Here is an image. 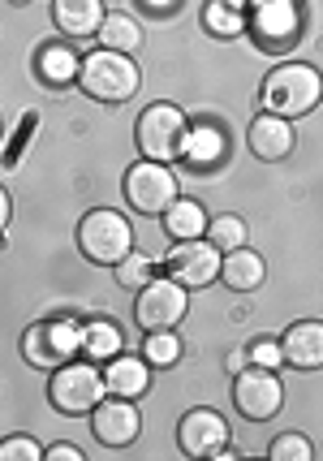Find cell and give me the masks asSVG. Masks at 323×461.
<instances>
[{
  "label": "cell",
  "mask_w": 323,
  "mask_h": 461,
  "mask_svg": "<svg viewBox=\"0 0 323 461\" xmlns=\"http://www.w3.org/2000/svg\"><path fill=\"white\" fill-rule=\"evenodd\" d=\"M202 31L216 40H238L246 35V9L233 0H207L202 5Z\"/></svg>",
  "instance_id": "cell-23"
},
{
  "label": "cell",
  "mask_w": 323,
  "mask_h": 461,
  "mask_svg": "<svg viewBox=\"0 0 323 461\" xmlns=\"http://www.w3.org/2000/svg\"><path fill=\"white\" fill-rule=\"evenodd\" d=\"M78 69H82V57L69 48V43H43L35 52V78L48 86V91H65L78 82Z\"/></svg>",
  "instance_id": "cell-18"
},
{
  "label": "cell",
  "mask_w": 323,
  "mask_h": 461,
  "mask_svg": "<svg viewBox=\"0 0 323 461\" xmlns=\"http://www.w3.org/2000/svg\"><path fill=\"white\" fill-rule=\"evenodd\" d=\"M9 216H13V199H9V190L0 185V233H4V224H9Z\"/></svg>",
  "instance_id": "cell-33"
},
{
  "label": "cell",
  "mask_w": 323,
  "mask_h": 461,
  "mask_svg": "<svg viewBox=\"0 0 323 461\" xmlns=\"http://www.w3.org/2000/svg\"><path fill=\"white\" fill-rule=\"evenodd\" d=\"M202 238H207L224 255V250H238V246H246V241H250V229H246L242 216L224 212V216H216V221H207V233H202Z\"/></svg>",
  "instance_id": "cell-27"
},
{
  "label": "cell",
  "mask_w": 323,
  "mask_h": 461,
  "mask_svg": "<svg viewBox=\"0 0 323 461\" xmlns=\"http://www.w3.org/2000/svg\"><path fill=\"white\" fill-rule=\"evenodd\" d=\"M246 358L255 362V366H272V371H281L284 366L281 337H255V341L246 345Z\"/></svg>",
  "instance_id": "cell-29"
},
{
  "label": "cell",
  "mask_w": 323,
  "mask_h": 461,
  "mask_svg": "<svg viewBox=\"0 0 323 461\" xmlns=\"http://www.w3.org/2000/svg\"><path fill=\"white\" fill-rule=\"evenodd\" d=\"M246 147L259 164H284L298 147V134H293V121L276 117V113H259L246 130Z\"/></svg>",
  "instance_id": "cell-14"
},
{
  "label": "cell",
  "mask_w": 323,
  "mask_h": 461,
  "mask_svg": "<svg viewBox=\"0 0 323 461\" xmlns=\"http://www.w3.org/2000/svg\"><path fill=\"white\" fill-rule=\"evenodd\" d=\"M142 86V69L134 65L130 52H112L100 48L91 57H82L78 69V91L95 104H130Z\"/></svg>",
  "instance_id": "cell-2"
},
{
  "label": "cell",
  "mask_w": 323,
  "mask_h": 461,
  "mask_svg": "<svg viewBox=\"0 0 323 461\" xmlns=\"http://www.w3.org/2000/svg\"><path fill=\"white\" fill-rule=\"evenodd\" d=\"M259 104L263 113H276V117H306L323 104V74L310 60H284L276 69H267V78L259 82Z\"/></svg>",
  "instance_id": "cell-1"
},
{
  "label": "cell",
  "mask_w": 323,
  "mask_h": 461,
  "mask_svg": "<svg viewBox=\"0 0 323 461\" xmlns=\"http://www.w3.org/2000/svg\"><path fill=\"white\" fill-rule=\"evenodd\" d=\"M302 31H306L302 0H250L246 5V35L267 57H281L289 48H298Z\"/></svg>",
  "instance_id": "cell-3"
},
{
  "label": "cell",
  "mask_w": 323,
  "mask_h": 461,
  "mask_svg": "<svg viewBox=\"0 0 323 461\" xmlns=\"http://www.w3.org/2000/svg\"><path fill=\"white\" fill-rule=\"evenodd\" d=\"M112 276H117V285H121V289L139 294L142 285L156 281L160 272H156V259H151V255H142L139 246H134V250H130V255H125V259L117 263V267H112Z\"/></svg>",
  "instance_id": "cell-26"
},
{
  "label": "cell",
  "mask_w": 323,
  "mask_h": 461,
  "mask_svg": "<svg viewBox=\"0 0 323 461\" xmlns=\"http://www.w3.org/2000/svg\"><path fill=\"white\" fill-rule=\"evenodd\" d=\"M284 366L293 371H323V320H293L281 337Z\"/></svg>",
  "instance_id": "cell-15"
},
{
  "label": "cell",
  "mask_w": 323,
  "mask_h": 461,
  "mask_svg": "<svg viewBox=\"0 0 323 461\" xmlns=\"http://www.w3.org/2000/svg\"><path fill=\"white\" fill-rule=\"evenodd\" d=\"M185 134H190V117L168 100L147 104L139 113V125H134V142H139L142 160H160V164L182 160Z\"/></svg>",
  "instance_id": "cell-7"
},
{
  "label": "cell",
  "mask_w": 323,
  "mask_h": 461,
  "mask_svg": "<svg viewBox=\"0 0 323 461\" xmlns=\"http://www.w3.org/2000/svg\"><path fill=\"white\" fill-rule=\"evenodd\" d=\"M134 246L139 238L130 229V216H121L117 207H91L78 221V250L95 267H117Z\"/></svg>",
  "instance_id": "cell-5"
},
{
  "label": "cell",
  "mask_w": 323,
  "mask_h": 461,
  "mask_svg": "<svg viewBox=\"0 0 323 461\" xmlns=\"http://www.w3.org/2000/svg\"><path fill=\"white\" fill-rule=\"evenodd\" d=\"M224 156H229V139H224L220 125H190V134H185V147H182V160L190 168H199V173H211V168H220Z\"/></svg>",
  "instance_id": "cell-20"
},
{
  "label": "cell",
  "mask_w": 323,
  "mask_h": 461,
  "mask_svg": "<svg viewBox=\"0 0 323 461\" xmlns=\"http://www.w3.org/2000/svg\"><path fill=\"white\" fill-rule=\"evenodd\" d=\"M224 366H229V371H242V366H250V358H246V349H238V354H229V358H224Z\"/></svg>",
  "instance_id": "cell-34"
},
{
  "label": "cell",
  "mask_w": 323,
  "mask_h": 461,
  "mask_svg": "<svg viewBox=\"0 0 323 461\" xmlns=\"http://www.w3.org/2000/svg\"><path fill=\"white\" fill-rule=\"evenodd\" d=\"M108 397V384H103V366L91 358H74L52 371L48 380V402L57 414L65 419H86L95 405Z\"/></svg>",
  "instance_id": "cell-6"
},
{
  "label": "cell",
  "mask_w": 323,
  "mask_h": 461,
  "mask_svg": "<svg viewBox=\"0 0 323 461\" xmlns=\"http://www.w3.org/2000/svg\"><path fill=\"white\" fill-rule=\"evenodd\" d=\"M177 5H182V0H142V9H147V14H156V18H164V14H173Z\"/></svg>",
  "instance_id": "cell-32"
},
{
  "label": "cell",
  "mask_w": 323,
  "mask_h": 461,
  "mask_svg": "<svg viewBox=\"0 0 323 461\" xmlns=\"http://www.w3.org/2000/svg\"><path fill=\"white\" fill-rule=\"evenodd\" d=\"M185 354L182 337H177V328H160V332H142V358L151 362L156 371H168V366H177Z\"/></svg>",
  "instance_id": "cell-24"
},
{
  "label": "cell",
  "mask_w": 323,
  "mask_h": 461,
  "mask_svg": "<svg viewBox=\"0 0 323 461\" xmlns=\"http://www.w3.org/2000/svg\"><path fill=\"white\" fill-rule=\"evenodd\" d=\"M103 0H52V26L65 40H91L103 26Z\"/></svg>",
  "instance_id": "cell-16"
},
{
  "label": "cell",
  "mask_w": 323,
  "mask_h": 461,
  "mask_svg": "<svg viewBox=\"0 0 323 461\" xmlns=\"http://www.w3.org/2000/svg\"><path fill=\"white\" fill-rule=\"evenodd\" d=\"M9 5H31V0H9Z\"/></svg>",
  "instance_id": "cell-35"
},
{
  "label": "cell",
  "mask_w": 323,
  "mask_h": 461,
  "mask_svg": "<svg viewBox=\"0 0 323 461\" xmlns=\"http://www.w3.org/2000/svg\"><path fill=\"white\" fill-rule=\"evenodd\" d=\"M0 461H43V448L31 436H4L0 440Z\"/></svg>",
  "instance_id": "cell-30"
},
{
  "label": "cell",
  "mask_w": 323,
  "mask_h": 461,
  "mask_svg": "<svg viewBox=\"0 0 323 461\" xmlns=\"http://www.w3.org/2000/svg\"><path fill=\"white\" fill-rule=\"evenodd\" d=\"M121 194L125 207L139 212V216H156L160 221L173 203L182 199V185H177V173L160 160H139L125 168L121 177Z\"/></svg>",
  "instance_id": "cell-8"
},
{
  "label": "cell",
  "mask_w": 323,
  "mask_h": 461,
  "mask_svg": "<svg viewBox=\"0 0 323 461\" xmlns=\"http://www.w3.org/2000/svg\"><path fill=\"white\" fill-rule=\"evenodd\" d=\"M233 5H242V9H246V5H250V0H233Z\"/></svg>",
  "instance_id": "cell-36"
},
{
  "label": "cell",
  "mask_w": 323,
  "mask_h": 461,
  "mask_svg": "<svg viewBox=\"0 0 323 461\" xmlns=\"http://www.w3.org/2000/svg\"><path fill=\"white\" fill-rule=\"evenodd\" d=\"M267 457L272 461H310L315 457V444L306 440L302 431H284L276 440L267 444Z\"/></svg>",
  "instance_id": "cell-28"
},
{
  "label": "cell",
  "mask_w": 323,
  "mask_h": 461,
  "mask_svg": "<svg viewBox=\"0 0 323 461\" xmlns=\"http://www.w3.org/2000/svg\"><path fill=\"white\" fill-rule=\"evenodd\" d=\"M229 397H233V410L246 422H272L284 410V384L272 366H255L250 362L242 371H233Z\"/></svg>",
  "instance_id": "cell-9"
},
{
  "label": "cell",
  "mask_w": 323,
  "mask_h": 461,
  "mask_svg": "<svg viewBox=\"0 0 323 461\" xmlns=\"http://www.w3.org/2000/svg\"><path fill=\"white\" fill-rule=\"evenodd\" d=\"M103 384H108V393L112 397H130V402H139L142 393L151 388V362L142 358V354H117V358L103 362Z\"/></svg>",
  "instance_id": "cell-17"
},
{
  "label": "cell",
  "mask_w": 323,
  "mask_h": 461,
  "mask_svg": "<svg viewBox=\"0 0 323 461\" xmlns=\"http://www.w3.org/2000/svg\"><path fill=\"white\" fill-rule=\"evenodd\" d=\"M86 419H91V436H95V444H103V448H130L142 431L139 405L130 402V397H112V393H108Z\"/></svg>",
  "instance_id": "cell-12"
},
{
  "label": "cell",
  "mask_w": 323,
  "mask_h": 461,
  "mask_svg": "<svg viewBox=\"0 0 323 461\" xmlns=\"http://www.w3.org/2000/svg\"><path fill=\"white\" fill-rule=\"evenodd\" d=\"M82 457H86V453L74 448L69 440H57V444H48V448H43V461H82Z\"/></svg>",
  "instance_id": "cell-31"
},
{
  "label": "cell",
  "mask_w": 323,
  "mask_h": 461,
  "mask_svg": "<svg viewBox=\"0 0 323 461\" xmlns=\"http://www.w3.org/2000/svg\"><path fill=\"white\" fill-rule=\"evenodd\" d=\"M224 444H229V422L211 405H194V410L182 414V422H177V448L185 457H216Z\"/></svg>",
  "instance_id": "cell-13"
},
{
  "label": "cell",
  "mask_w": 323,
  "mask_h": 461,
  "mask_svg": "<svg viewBox=\"0 0 323 461\" xmlns=\"http://www.w3.org/2000/svg\"><path fill=\"white\" fill-rule=\"evenodd\" d=\"M22 358L26 366H35V371H57L65 362L82 358V320L74 315H57V320H35L26 332H22Z\"/></svg>",
  "instance_id": "cell-4"
},
{
  "label": "cell",
  "mask_w": 323,
  "mask_h": 461,
  "mask_svg": "<svg viewBox=\"0 0 323 461\" xmlns=\"http://www.w3.org/2000/svg\"><path fill=\"white\" fill-rule=\"evenodd\" d=\"M121 349H125V337L112 320H86L82 323V358H91L103 366L108 358H117Z\"/></svg>",
  "instance_id": "cell-22"
},
{
  "label": "cell",
  "mask_w": 323,
  "mask_h": 461,
  "mask_svg": "<svg viewBox=\"0 0 323 461\" xmlns=\"http://www.w3.org/2000/svg\"><path fill=\"white\" fill-rule=\"evenodd\" d=\"M100 48H112V52H130L134 57V48L142 43V26L130 14H103V26H100Z\"/></svg>",
  "instance_id": "cell-25"
},
{
  "label": "cell",
  "mask_w": 323,
  "mask_h": 461,
  "mask_svg": "<svg viewBox=\"0 0 323 461\" xmlns=\"http://www.w3.org/2000/svg\"><path fill=\"white\" fill-rule=\"evenodd\" d=\"M160 224L173 241H194V238L207 233V207H202L199 199H177L160 216Z\"/></svg>",
  "instance_id": "cell-21"
},
{
  "label": "cell",
  "mask_w": 323,
  "mask_h": 461,
  "mask_svg": "<svg viewBox=\"0 0 323 461\" xmlns=\"http://www.w3.org/2000/svg\"><path fill=\"white\" fill-rule=\"evenodd\" d=\"M267 281V259L250 246H238V250H224L220 259V285H229L233 294H255L259 285Z\"/></svg>",
  "instance_id": "cell-19"
},
{
  "label": "cell",
  "mask_w": 323,
  "mask_h": 461,
  "mask_svg": "<svg viewBox=\"0 0 323 461\" xmlns=\"http://www.w3.org/2000/svg\"><path fill=\"white\" fill-rule=\"evenodd\" d=\"M190 311V289L177 285L173 276H156L134 294V323L142 332H160V328H177Z\"/></svg>",
  "instance_id": "cell-10"
},
{
  "label": "cell",
  "mask_w": 323,
  "mask_h": 461,
  "mask_svg": "<svg viewBox=\"0 0 323 461\" xmlns=\"http://www.w3.org/2000/svg\"><path fill=\"white\" fill-rule=\"evenodd\" d=\"M220 259L224 255L207 238L173 241V250L164 255V272L194 294V289H207V285L220 281Z\"/></svg>",
  "instance_id": "cell-11"
}]
</instances>
